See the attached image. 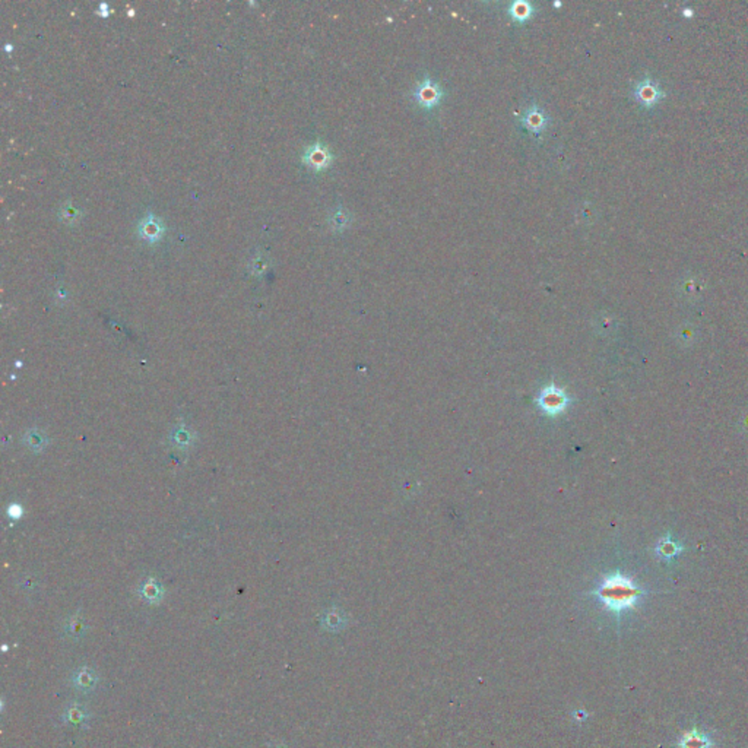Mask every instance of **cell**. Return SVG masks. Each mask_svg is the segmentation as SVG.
I'll return each mask as SVG.
<instances>
[{"label": "cell", "mask_w": 748, "mask_h": 748, "mask_svg": "<svg viewBox=\"0 0 748 748\" xmlns=\"http://www.w3.org/2000/svg\"><path fill=\"white\" fill-rule=\"evenodd\" d=\"M681 551V547L674 542L671 541L669 538L667 539H662L661 542H659L658 545V554L661 557H665V559H671V557H675L678 553Z\"/></svg>", "instance_id": "7c38bea8"}, {"label": "cell", "mask_w": 748, "mask_h": 748, "mask_svg": "<svg viewBox=\"0 0 748 748\" xmlns=\"http://www.w3.org/2000/svg\"><path fill=\"white\" fill-rule=\"evenodd\" d=\"M595 595L600 598L606 610L621 614L635 608L644 595V591L631 579L615 573L602 580L600 588L595 591Z\"/></svg>", "instance_id": "6da1fadb"}, {"label": "cell", "mask_w": 748, "mask_h": 748, "mask_svg": "<svg viewBox=\"0 0 748 748\" xmlns=\"http://www.w3.org/2000/svg\"><path fill=\"white\" fill-rule=\"evenodd\" d=\"M443 97H445V91H443L441 85L431 79L430 76H425L421 82H418L414 90L416 104L425 110H431L439 106Z\"/></svg>", "instance_id": "3957f363"}, {"label": "cell", "mask_w": 748, "mask_h": 748, "mask_svg": "<svg viewBox=\"0 0 748 748\" xmlns=\"http://www.w3.org/2000/svg\"><path fill=\"white\" fill-rule=\"evenodd\" d=\"M349 222H351V215L348 213V211L341 208V209H338V211H335L332 213L331 225H332L334 230H336V231L345 230V228L349 225Z\"/></svg>", "instance_id": "8fae6325"}, {"label": "cell", "mask_w": 748, "mask_h": 748, "mask_svg": "<svg viewBox=\"0 0 748 748\" xmlns=\"http://www.w3.org/2000/svg\"><path fill=\"white\" fill-rule=\"evenodd\" d=\"M537 403L542 412L548 415H559L567 410L570 396L563 389L557 387L555 385H550L541 390L539 396L537 398Z\"/></svg>", "instance_id": "7a4b0ae2"}, {"label": "cell", "mask_w": 748, "mask_h": 748, "mask_svg": "<svg viewBox=\"0 0 748 748\" xmlns=\"http://www.w3.org/2000/svg\"><path fill=\"white\" fill-rule=\"evenodd\" d=\"M61 719L65 720L66 724H69V725L84 727V725L88 724V722H90L91 715H90V712H86L81 704L75 703V704H72V706H69L66 709L65 713H63V716H61Z\"/></svg>", "instance_id": "9c48e42d"}, {"label": "cell", "mask_w": 748, "mask_h": 748, "mask_svg": "<svg viewBox=\"0 0 748 748\" xmlns=\"http://www.w3.org/2000/svg\"><path fill=\"white\" fill-rule=\"evenodd\" d=\"M712 735L702 728H691L678 738V748H713Z\"/></svg>", "instance_id": "8992f818"}, {"label": "cell", "mask_w": 748, "mask_h": 748, "mask_svg": "<svg viewBox=\"0 0 748 748\" xmlns=\"http://www.w3.org/2000/svg\"><path fill=\"white\" fill-rule=\"evenodd\" d=\"M332 154L322 142H316L309 146L303 155V161L306 162V166L316 171L326 169L332 162Z\"/></svg>", "instance_id": "5b68a950"}, {"label": "cell", "mask_w": 748, "mask_h": 748, "mask_svg": "<svg viewBox=\"0 0 748 748\" xmlns=\"http://www.w3.org/2000/svg\"><path fill=\"white\" fill-rule=\"evenodd\" d=\"M139 233H141V237L148 240V242H157L162 236V225L154 215L149 213L146 215V218L142 220L141 225H139Z\"/></svg>", "instance_id": "ba28073f"}, {"label": "cell", "mask_w": 748, "mask_h": 748, "mask_svg": "<svg viewBox=\"0 0 748 748\" xmlns=\"http://www.w3.org/2000/svg\"><path fill=\"white\" fill-rule=\"evenodd\" d=\"M70 680L73 686L81 691H93L98 682L95 671L88 667H81L76 669Z\"/></svg>", "instance_id": "52a82bcc"}, {"label": "cell", "mask_w": 748, "mask_h": 748, "mask_svg": "<svg viewBox=\"0 0 748 748\" xmlns=\"http://www.w3.org/2000/svg\"><path fill=\"white\" fill-rule=\"evenodd\" d=\"M534 14H535V5L524 2V0H516V2L510 3L509 6V15L516 22H525Z\"/></svg>", "instance_id": "30bf717a"}, {"label": "cell", "mask_w": 748, "mask_h": 748, "mask_svg": "<svg viewBox=\"0 0 748 748\" xmlns=\"http://www.w3.org/2000/svg\"><path fill=\"white\" fill-rule=\"evenodd\" d=\"M521 124L534 135H539L550 124V116L538 104L532 103L521 116Z\"/></svg>", "instance_id": "277c9868"}]
</instances>
